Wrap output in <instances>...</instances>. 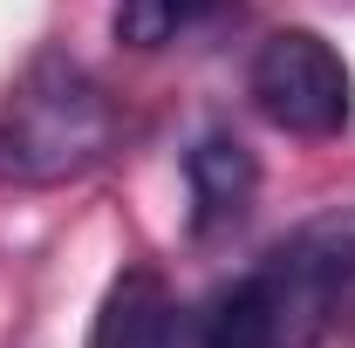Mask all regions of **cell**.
I'll return each mask as SVG.
<instances>
[{"instance_id":"6da1fadb","label":"cell","mask_w":355,"mask_h":348,"mask_svg":"<svg viewBox=\"0 0 355 348\" xmlns=\"http://www.w3.org/2000/svg\"><path fill=\"white\" fill-rule=\"evenodd\" d=\"M355 314V205L308 218L205 307L212 348H321Z\"/></svg>"},{"instance_id":"7a4b0ae2","label":"cell","mask_w":355,"mask_h":348,"mask_svg":"<svg viewBox=\"0 0 355 348\" xmlns=\"http://www.w3.org/2000/svg\"><path fill=\"white\" fill-rule=\"evenodd\" d=\"M116 143V110L103 82L62 48H42L0 103V177L62 184Z\"/></svg>"},{"instance_id":"3957f363","label":"cell","mask_w":355,"mask_h":348,"mask_svg":"<svg viewBox=\"0 0 355 348\" xmlns=\"http://www.w3.org/2000/svg\"><path fill=\"white\" fill-rule=\"evenodd\" d=\"M246 96L287 137H342L355 116V76L314 28H280L253 48Z\"/></svg>"},{"instance_id":"277c9868","label":"cell","mask_w":355,"mask_h":348,"mask_svg":"<svg viewBox=\"0 0 355 348\" xmlns=\"http://www.w3.org/2000/svg\"><path fill=\"white\" fill-rule=\"evenodd\" d=\"M89 348H212V342H205V314H191L150 266H130L110 280V294L96 307Z\"/></svg>"},{"instance_id":"5b68a950","label":"cell","mask_w":355,"mask_h":348,"mask_svg":"<svg viewBox=\"0 0 355 348\" xmlns=\"http://www.w3.org/2000/svg\"><path fill=\"white\" fill-rule=\"evenodd\" d=\"M184 184H191V232L198 239H219V232H232L239 218L253 212L260 164H253V150L239 137L212 130V137H198L184 150Z\"/></svg>"},{"instance_id":"8992f818","label":"cell","mask_w":355,"mask_h":348,"mask_svg":"<svg viewBox=\"0 0 355 348\" xmlns=\"http://www.w3.org/2000/svg\"><path fill=\"white\" fill-rule=\"evenodd\" d=\"M232 0H116V42L123 48H171L225 21Z\"/></svg>"}]
</instances>
